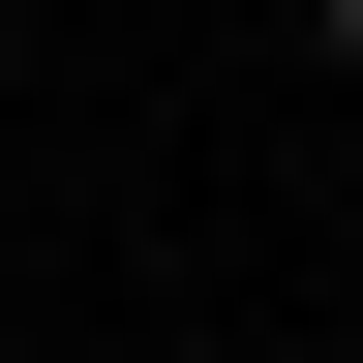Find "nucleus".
<instances>
[{
	"label": "nucleus",
	"mask_w": 363,
	"mask_h": 363,
	"mask_svg": "<svg viewBox=\"0 0 363 363\" xmlns=\"http://www.w3.org/2000/svg\"><path fill=\"white\" fill-rule=\"evenodd\" d=\"M333 61H363V0H333Z\"/></svg>",
	"instance_id": "obj_1"
}]
</instances>
